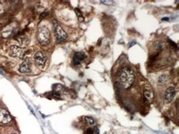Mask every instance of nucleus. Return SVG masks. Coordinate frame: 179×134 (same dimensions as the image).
<instances>
[{"mask_svg":"<svg viewBox=\"0 0 179 134\" xmlns=\"http://www.w3.org/2000/svg\"><path fill=\"white\" fill-rule=\"evenodd\" d=\"M167 79H168V77H167L166 75H162V76L159 78L158 83L160 84V85H162V84H164V83L167 81Z\"/></svg>","mask_w":179,"mask_h":134,"instance_id":"obj_17","label":"nucleus"},{"mask_svg":"<svg viewBox=\"0 0 179 134\" xmlns=\"http://www.w3.org/2000/svg\"><path fill=\"white\" fill-rule=\"evenodd\" d=\"M19 71L23 74H29L31 72V62L29 58L23 60L19 68Z\"/></svg>","mask_w":179,"mask_h":134,"instance_id":"obj_8","label":"nucleus"},{"mask_svg":"<svg viewBox=\"0 0 179 134\" xmlns=\"http://www.w3.org/2000/svg\"><path fill=\"white\" fill-rule=\"evenodd\" d=\"M75 11H76V16L78 17V20L79 22H82L84 21V17H83V15H82V12L80 11L79 9H75Z\"/></svg>","mask_w":179,"mask_h":134,"instance_id":"obj_15","label":"nucleus"},{"mask_svg":"<svg viewBox=\"0 0 179 134\" xmlns=\"http://www.w3.org/2000/svg\"><path fill=\"white\" fill-rule=\"evenodd\" d=\"M11 134H17V133H11Z\"/></svg>","mask_w":179,"mask_h":134,"instance_id":"obj_20","label":"nucleus"},{"mask_svg":"<svg viewBox=\"0 0 179 134\" xmlns=\"http://www.w3.org/2000/svg\"><path fill=\"white\" fill-rule=\"evenodd\" d=\"M29 53V50L24 48L17 46H11L9 51V54L11 56L18 58H24Z\"/></svg>","mask_w":179,"mask_h":134,"instance_id":"obj_3","label":"nucleus"},{"mask_svg":"<svg viewBox=\"0 0 179 134\" xmlns=\"http://www.w3.org/2000/svg\"><path fill=\"white\" fill-rule=\"evenodd\" d=\"M12 118L10 113L5 109H0V123L9 124L11 122Z\"/></svg>","mask_w":179,"mask_h":134,"instance_id":"obj_7","label":"nucleus"},{"mask_svg":"<svg viewBox=\"0 0 179 134\" xmlns=\"http://www.w3.org/2000/svg\"><path fill=\"white\" fill-rule=\"evenodd\" d=\"M34 60H35V63L38 67L42 68H44L46 63L47 58L45 54H43L42 52H38L35 54L34 56Z\"/></svg>","mask_w":179,"mask_h":134,"instance_id":"obj_6","label":"nucleus"},{"mask_svg":"<svg viewBox=\"0 0 179 134\" xmlns=\"http://www.w3.org/2000/svg\"><path fill=\"white\" fill-rule=\"evenodd\" d=\"M86 58V56L83 52H76L73 57V64L74 65H79L83 62Z\"/></svg>","mask_w":179,"mask_h":134,"instance_id":"obj_9","label":"nucleus"},{"mask_svg":"<svg viewBox=\"0 0 179 134\" xmlns=\"http://www.w3.org/2000/svg\"><path fill=\"white\" fill-rule=\"evenodd\" d=\"M144 98L145 100L148 102V103H151L154 99V91L149 85L144 86Z\"/></svg>","mask_w":179,"mask_h":134,"instance_id":"obj_10","label":"nucleus"},{"mask_svg":"<svg viewBox=\"0 0 179 134\" xmlns=\"http://www.w3.org/2000/svg\"><path fill=\"white\" fill-rule=\"evenodd\" d=\"M1 9H2V3L0 2V11H1Z\"/></svg>","mask_w":179,"mask_h":134,"instance_id":"obj_19","label":"nucleus"},{"mask_svg":"<svg viewBox=\"0 0 179 134\" xmlns=\"http://www.w3.org/2000/svg\"><path fill=\"white\" fill-rule=\"evenodd\" d=\"M135 72L130 67H124L119 73V81L124 89L130 88L135 81Z\"/></svg>","mask_w":179,"mask_h":134,"instance_id":"obj_1","label":"nucleus"},{"mask_svg":"<svg viewBox=\"0 0 179 134\" xmlns=\"http://www.w3.org/2000/svg\"><path fill=\"white\" fill-rule=\"evenodd\" d=\"M85 134H99V132H98V127H93L89 128V130H87Z\"/></svg>","mask_w":179,"mask_h":134,"instance_id":"obj_16","label":"nucleus"},{"mask_svg":"<svg viewBox=\"0 0 179 134\" xmlns=\"http://www.w3.org/2000/svg\"><path fill=\"white\" fill-rule=\"evenodd\" d=\"M17 23L16 22L9 23V25H7L2 30V35L4 38H9L10 36L17 32Z\"/></svg>","mask_w":179,"mask_h":134,"instance_id":"obj_5","label":"nucleus"},{"mask_svg":"<svg viewBox=\"0 0 179 134\" xmlns=\"http://www.w3.org/2000/svg\"><path fill=\"white\" fill-rule=\"evenodd\" d=\"M53 89H55V92H57L58 93H61V92H63L65 93L66 89L65 88L63 87V85H61V84H55V85H53Z\"/></svg>","mask_w":179,"mask_h":134,"instance_id":"obj_13","label":"nucleus"},{"mask_svg":"<svg viewBox=\"0 0 179 134\" xmlns=\"http://www.w3.org/2000/svg\"><path fill=\"white\" fill-rule=\"evenodd\" d=\"M49 97L54 98H61V94H59L57 92L53 91L51 92H50V93H49Z\"/></svg>","mask_w":179,"mask_h":134,"instance_id":"obj_18","label":"nucleus"},{"mask_svg":"<svg viewBox=\"0 0 179 134\" xmlns=\"http://www.w3.org/2000/svg\"><path fill=\"white\" fill-rule=\"evenodd\" d=\"M37 38L39 43L42 46H47L50 43V31L45 26L40 27L38 30Z\"/></svg>","mask_w":179,"mask_h":134,"instance_id":"obj_2","label":"nucleus"},{"mask_svg":"<svg viewBox=\"0 0 179 134\" xmlns=\"http://www.w3.org/2000/svg\"><path fill=\"white\" fill-rule=\"evenodd\" d=\"M84 121H85V123H86L87 124H89V125H90V126L94 125V124L95 123V119L92 117H85Z\"/></svg>","mask_w":179,"mask_h":134,"instance_id":"obj_14","label":"nucleus"},{"mask_svg":"<svg viewBox=\"0 0 179 134\" xmlns=\"http://www.w3.org/2000/svg\"><path fill=\"white\" fill-rule=\"evenodd\" d=\"M53 23H54V34L56 37L57 43H61L65 41L67 38V34H66L65 31L62 29V27L59 25V23L56 21H54Z\"/></svg>","mask_w":179,"mask_h":134,"instance_id":"obj_4","label":"nucleus"},{"mask_svg":"<svg viewBox=\"0 0 179 134\" xmlns=\"http://www.w3.org/2000/svg\"><path fill=\"white\" fill-rule=\"evenodd\" d=\"M16 39H17V40L18 41V43H20V45H21V46H23V47L27 46L29 44V42H30L29 39H28L27 36H22V35L18 36Z\"/></svg>","mask_w":179,"mask_h":134,"instance_id":"obj_12","label":"nucleus"},{"mask_svg":"<svg viewBox=\"0 0 179 134\" xmlns=\"http://www.w3.org/2000/svg\"><path fill=\"white\" fill-rule=\"evenodd\" d=\"M175 95H176V90H175V88L172 87V86L169 87L166 89V93H165V102H166V103L171 102L174 99Z\"/></svg>","mask_w":179,"mask_h":134,"instance_id":"obj_11","label":"nucleus"}]
</instances>
